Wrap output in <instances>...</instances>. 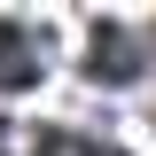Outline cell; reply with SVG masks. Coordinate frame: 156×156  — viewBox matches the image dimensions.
Wrapping results in <instances>:
<instances>
[{
    "label": "cell",
    "mask_w": 156,
    "mask_h": 156,
    "mask_svg": "<svg viewBox=\"0 0 156 156\" xmlns=\"http://www.w3.org/2000/svg\"><path fill=\"white\" fill-rule=\"evenodd\" d=\"M140 31L133 23H94V39H86V78L94 86H133L140 78Z\"/></svg>",
    "instance_id": "obj_1"
},
{
    "label": "cell",
    "mask_w": 156,
    "mask_h": 156,
    "mask_svg": "<svg viewBox=\"0 0 156 156\" xmlns=\"http://www.w3.org/2000/svg\"><path fill=\"white\" fill-rule=\"evenodd\" d=\"M39 55H47V39H31V23L0 16V94H16L39 78Z\"/></svg>",
    "instance_id": "obj_2"
},
{
    "label": "cell",
    "mask_w": 156,
    "mask_h": 156,
    "mask_svg": "<svg viewBox=\"0 0 156 156\" xmlns=\"http://www.w3.org/2000/svg\"><path fill=\"white\" fill-rule=\"evenodd\" d=\"M31 156H125L117 140H101V133H70V125H47V133L31 140Z\"/></svg>",
    "instance_id": "obj_3"
}]
</instances>
